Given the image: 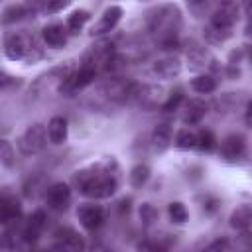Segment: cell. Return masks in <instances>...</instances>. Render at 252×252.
I'll return each mask as SVG.
<instances>
[{
  "instance_id": "1",
  "label": "cell",
  "mask_w": 252,
  "mask_h": 252,
  "mask_svg": "<svg viewBox=\"0 0 252 252\" xmlns=\"http://www.w3.org/2000/svg\"><path fill=\"white\" fill-rule=\"evenodd\" d=\"M73 187L89 199H108L120 187V169L112 158L93 161L73 173Z\"/></svg>"
},
{
  "instance_id": "2",
  "label": "cell",
  "mask_w": 252,
  "mask_h": 252,
  "mask_svg": "<svg viewBox=\"0 0 252 252\" xmlns=\"http://www.w3.org/2000/svg\"><path fill=\"white\" fill-rule=\"evenodd\" d=\"M181 26L183 18L177 4H161L148 14V30L159 41L161 49L177 47V35Z\"/></svg>"
},
{
  "instance_id": "3",
  "label": "cell",
  "mask_w": 252,
  "mask_h": 252,
  "mask_svg": "<svg viewBox=\"0 0 252 252\" xmlns=\"http://www.w3.org/2000/svg\"><path fill=\"white\" fill-rule=\"evenodd\" d=\"M240 18V6L236 2H222L219 4L205 28V39L209 43H222L232 35V28Z\"/></svg>"
},
{
  "instance_id": "4",
  "label": "cell",
  "mask_w": 252,
  "mask_h": 252,
  "mask_svg": "<svg viewBox=\"0 0 252 252\" xmlns=\"http://www.w3.org/2000/svg\"><path fill=\"white\" fill-rule=\"evenodd\" d=\"M4 53L10 61H28V63H33L43 55L39 41L26 30H14L4 33Z\"/></svg>"
},
{
  "instance_id": "5",
  "label": "cell",
  "mask_w": 252,
  "mask_h": 252,
  "mask_svg": "<svg viewBox=\"0 0 252 252\" xmlns=\"http://www.w3.org/2000/svg\"><path fill=\"white\" fill-rule=\"evenodd\" d=\"M73 71H75V65H73L71 61L49 69L47 73L39 75V77L32 83L30 94H32L33 98H47V96H51V94H61L63 89H65V85H67V81H69V77L73 75Z\"/></svg>"
},
{
  "instance_id": "6",
  "label": "cell",
  "mask_w": 252,
  "mask_h": 252,
  "mask_svg": "<svg viewBox=\"0 0 252 252\" xmlns=\"http://www.w3.org/2000/svg\"><path fill=\"white\" fill-rule=\"evenodd\" d=\"M163 89L158 85H150V83H130L126 89V96L124 102H132L138 104L146 110H152L156 106H159V98H161Z\"/></svg>"
},
{
  "instance_id": "7",
  "label": "cell",
  "mask_w": 252,
  "mask_h": 252,
  "mask_svg": "<svg viewBox=\"0 0 252 252\" xmlns=\"http://www.w3.org/2000/svg\"><path fill=\"white\" fill-rule=\"evenodd\" d=\"M16 146H18V152L22 156H35L39 154L45 146H47V132H45V126L35 122L32 126H28L24 130V134L16 140Z\"/></svg>"
},
{
  "instance_id": "8",
  "label": "cell",
  "mask_w": 252,
  "mask_h": 252,
  "mask_svg": "<svg viewBox=\"0 0 252 252\" xmlns=\"http://www.w3.org/2000/svg\"><path fill=\"white\" fill-rule=\"evenodd\" d=\"M55 238V250L57 252H85L87 242L79 230L73 226H59L53 234Z\"/></svg>"
},
{
  "instance_id": "9",
  "label": "cell",
  "mask_w": 252,
  "mask_h": 252,
  "mask_svg": "<svg viewBox=\"0 0 252 252\" xmlns=\"http://www.w3.org/2000/svg\"><path fill=\"white\" fill-rule=\"evenodd\" d=\"M71 199H73V193H71V187L63 181H55L47 187L45 191V203L51 211L55 213H63L69 209L71 205Z\"/></svg>"
},
{
  "instance_id": "10",
  "label": "cell",
  "mask_w": 252,
  "mask_h": 252,
  "mask_svg": "<svg viewBox=\"0 0 252 252\" xmlns=\"http://www.w3.org/2000/svg\"><path fill=\"white\" fill-rule=\"evenodd\" d=\"M77 219L83 228L87 230H96L104 222V209L94 203H83L77 209Z\"/></svg>"
},
{
  "instance_id": "11",
  "label": "cell",
  "mask_w": 252,
  "mask_h": 252,
  "mask_svg": "<svg viewBox=\"0 0 252 252\" xmlns=\"http://www.w3.org/2000/svg\"><path fill=\"white\" fill-rule=\"evenodd\" d=\"M122 14H124V12H122L120 6H116V4L108 6V8L100 14V18L96 20V24L91 28V35L94 37V35H106V33H110V32L118 26Z\"/></svg>"
},
{
  "instance_id": "12",
  "label": "cell",
  "mask_w": 252,
  "mask_h": 252,
  "mask_svg": "<svg viewBox=\"0 0 252 252\" xmlns=\"http://www.w3.org/2000/svg\"><path fill=\"white\" fill-rule=\"evenodd\" d=\"M220 154L226 161H240L246 156V138L238 132L228 134L220 144Z\"/></svg>"
},
{
  "instance_id": "13",
  "label": "cell",
  "mask_w": 252,
  "mask_h": 252,
  "mask_svg": "<svg viewBox=\"0 0 252 252\" xmlns=\"http://www.w3.org/2000/svg\"><path fill=\"white\" fill-rule=\"evenodd\" d=\"M22 217V203L16 195L12 193H2L0 195V224L8 226Z\"/></svg>"
},
{
  "instance_id": "14",
  "label": "cell",
  "mask_w": 252,
  "mask_h": 252,
  "mask_svg": "<svg viewBox=\"0 0 252 252\" xmlns=\"http://www.w3.org/2000/svg\"><path fill=\"white\" fill-rule=\"evenodd\" d=\"M185 59H187V67L191 71H203L205 67H211L213 65V57L209 53V49L201 43H189L187 51H185Z\"/></svg>"
},
{
  "instance_id": "15",
  "label": "cell",
  "mask_w": 252,
  "mask_h": 252,
  "mask_svg": "<svg viewBox=\"0 0 252 252\" xmlns=\"http://www.w3.org/2000/svg\"><path fill=\"white\" fill-rule=\"evenodd\" d=\"M45 224H47V215H45V211H43V209H35V211L28 217V220H26V224H24V228H22V238H24L26 242H30V244L35 242V240L41 236Z\"/></svg>"
},
{
  "instance_id": "16",
  "label": "cell",
  "mask_w": 252,
  "mask_h": 252,
  "mask_svg": "<svg viewBox=\"0 0 252 252\" xmlns=\"http://www.w3.org/2000/svg\"><path fill=\"white\" fill-rule=\"evenodd\" d=\"M41 39L45 45L59 49L67 43V28L61 22H51L41 28Z\"/></svg>"
},
{
  "instance_id": "17",
  "label": "cell",
  "mask_w": 252,
  "mask_h": 252,
  "mask_svg": "<svg viewBox=\"0 0 252 252\" xmlns=\"http://www.w3.org/2000/svg\"><path fill=\"white\" fill-rule=\"evenodd\" d=\"M152 71H154V75H158L159 79H173V77H177V75L181 73V59H179L177 55H173V53L163 55L161 59H158V61L154 63Z\"/></svg>"
},
{
  "instance_id": "18",
  "label": "cell",
  "mask_w": 252,
  "mask_h": 252,
  "mask_svg": "<svg viewBox=\"0 0 252 252\" xmlns=\"http://www.w3.org/2000/svg\"><path fill=\"white\" fill-rule=\"evenodd\" d=\"M207 112H209V106H207L205 100H201V98H191V100L185 102L181 120H183L185 126H195V124H199V122L207 116Z\"/></svg>"
},
{
  "instance_id": "19",
  "label": "cell",
  "mask_w": 252,
  "mask_h": 252,
  "mask_svg": "<svg viewBox=\"0 0 252 252\" xmlns=\"http://www.w3.org/2000/svg\"><path fill=\"white\" fill-rule=\"evenodd\" d=\"M45 132H47V140L55 146H61L67 142V136H69V124H67V118L63 116H53L47 126H45Z\"/></svg>"
},
{
  "instance_id": "20",
  "label": "cell",
  "mask_w": 252,
  "mask_h": 252,
  "mask_svg": "<svg viewBox=\"0 0 252 252\" xmlns=\"http://www.w3.org/2000/svg\"><path fill=\"white\" fill-rule=\"evenodd\" d=\"M230 226L238 232H248L250 230V222H252V209L250 205H240L236 207L232 213H230V219H228Z\"/></svg>"
},
{
  "instance_id": "21",
  "label": "cell",
  "mask_w": 252,
  "mask_h": 252,
  "mask_svg": "<svg viewBox=\"0 0 252 252\" xmlns=\"http://www.w3.org/2000/svg\"><path fill=\"white\" fill-rule=\"evenodd\" d=\"M171 140H173V130H171V126L167 122H161V124H158L154 128V132H152V146H154L156 152H165L169 148Z\"/></svg>"
},
{
  "instance_id": "22",
  "label": "cell",
  "mask_w": 252,
  "mask_h": 252,
  "mask_svg": "<svg viewBox=\"0 0 252 252\" xmlns=\"http://www.w3.org/2000/svg\"><path fill=\"white\" fill-rule=\"evenodd\" d=\"M33 14V6L32 4H10L8 8H4L2 12V24H14L26 16Z\"/></svg>"
},
{
  "instance_id": "23",
  "label": "cell",
  "mask_w": 252,
  "mask_h": 252,
  "mask_svg": "<svg viewBox=\"0 0 252 252\" xmlns=\"http://www.w3.org/2000/svg\"><path fill=\"white\" fill-rule=\"evenodd\" d=\"M91 20V14H89V10H83V8H79V10H73L69 16H67V20H65V28H67V33H79L83 28H85V24Z\"/></svg>"
},
{
  "instance_id": "24",
  "label": "cell",
  "mask_w": 252,
  "mask_h": 252,
  "mask_svg": "<svg viewBox=\"0 0 252 252\" xmlns=\"http://www.w3.org/2000/svg\"><path fill=\"white\" fill-rule=\"evenodd\" d=\"M191 89L199 94H211L217 89V79L211 73H201L195 79H191Z\"/></svg>"
},
{
  "instance_id": "25",
  "label": "cell",
  "mask_w": 252,
  "mask_h": 252,
  "mask_svg": "<svg viewBox=\"0 0 252 252\" xmlns=\"http://www.w3.org/2000/svg\"><path fill=\"white\" fill-rule=\"evenodd\" d=\"M195 148H197L199 152H205V154L213 152V150L217 148V138H215V134H213L209 128H201V130L195 134Z\"/></svg>"
},
{
  "instance_id": "26",
  "label": "cell",
  "mask_w": 252,
  "mask_h": 252,
  "mask_svg": "<svg viewBox=\"0 0 252 252\" xmlns=\"http://www.w3.org/2000/svg\"><path fill=\"white\" fill-rule=\"evenodd\" d=\"M148 179H150V167H148L146 163H136V165L130 169V173H128V181H130V185H132L134 189L144 187V185L148 183Z\"/></svg>"
},
{
  "instance_id": "27",
  "label": "cell",
  "mask_w": 252,
  "mask_h": 252,
  "mask_svg": "<svg viewBox=\"0 0 252 252\" xmlns=\"http://www.w3.org/2000/svg\"><path fill=\"white\" fill-rule=\"evenodd\" d=\"M175 148L177 150H193L195 148V132L189 128H181L175 134Z\"/></svg>"
},
{
  "instance_id": "28",
  "label": "cell",
  "mask_w": 252,
  "mask_h": 252,
  "mask_svg": "<svg viewBox=\"0 0 252 252\" xmlns=\"http://www.w3.org/2000/svg\"><path fill=\"white\" fill-rule=\"evenodd\" d=\"M167 213H169V219H171L173 222H177V224H181V222H185V220L189 219V211H187V207H185L181 201L169 203Z\"/></svg>"
},
{
  "instance_id": "29",
  "label": "cell",
  "mask_w": 252,
  "mask_h": 252,
  "mask_svg": "<svg viewBox=\"0 0 252 252\" xmlns=\"http://www.w3.org/2000/svg\"><path fill=\"white\" fill-rule=\"evenodd\" d=\"M0 163L6 165V167H12V165L16 163L14 146H12L8 140H2V138H0Z\"/></svg>"
},
{
  "instance_id": "30",
  "label": "cell",
  "mask_w": 252,
  "mask_h": 252,
  "mask_svg": "<svg viewBox=\"0 0 252 252\" xmlns=\"http://www.w3.org/2000/svg\"><path fill=\"white\" fill-rule=\"evenodd\" d=\"M183 98H185V96H183V91H181V89H175V91L167 96V100H165V102H161V106H159V108H161L163 112H173V110H177V108H179V104L183 102Z\"/></svg>"
},
{
  "instance_id": "31",
  "label": "cell",
  "mask_w": 252,
  "mask_h": 252,
  "mask_svg": "<svg viewBox=\"0 0 252 252\" xmlns=\"http://www.w3.org/2000/svg\"><path fill=\"white\" fill-rule=\"evenodd\" d=\"M138 213H140V220H142L144 224H152V222L158 219V211H156V207H154L152 203H142Z\"/></svg>"
},
{
  "instance_id": "32",
  "label": "cell",
  "mask_w": 252,
  "mask_h": 252,
  "mask_svg": "<svg viewBox=\"0 0 252 252\" xmlns=\"http://www.w3.org/2000/svg\"><path fill=\"white\" fill-rule=\"evenodd\" d=\"M230 250H232V242L228 238H217L205 248V252H230Z\"/></svg>"
},
{
  "instance_id": "33",
  "label": "cell",
  "mask_w": 252,
  "mask_h": 252,
  "mask_svg": "<svg viewBox=\"0 0 252 252\" xmlns=\"http://www.w3.org/2000/svg\"><path fill=\"white\" fill-rule=\"evenodd\" d=\"M138 252H167V248L154 240H142L138 244Z\"/></svg>"
},
{
  "instance_id": "34",
  "label": "cell",
  "mask_w": 252,
  "mask_h": 252,
  "mask_svg": "<svg viewBox=\"0 0 252 252\" xmlns=\"http://www.w3.org/2000/svg\"><path fill=\"white\" fill-rule=\"evenodd\" d=\"M18 83H20V81H18L16 77H12V75L0 71V93H2V91H8V89H12V87H16Z\"/></svg>"
}]
</instances>
